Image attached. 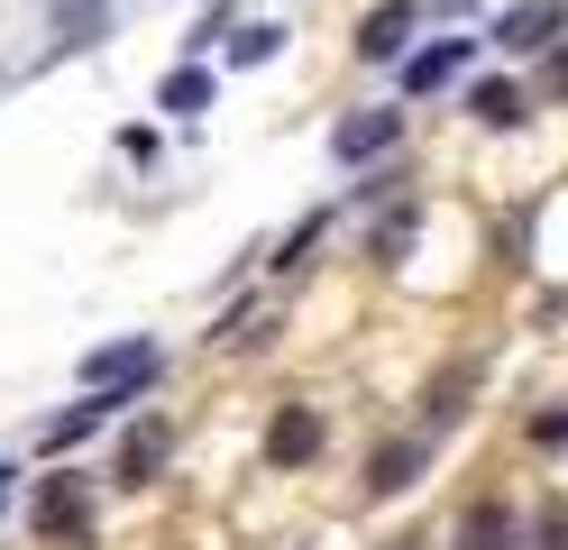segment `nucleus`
<instances>
[{"label":"nucleus","mask_w":568,"mask_h":550,"mask_svg":"<svg viewBox=\"0 0 568 550\" xmlns=\"http://www.w3.org/2000/svg\"><path fill=\"white\" fill-rule=\"evenodd\" d=\"M413 19H422L413 0H385V10H367V19H358V56H367V64H395V56L413 47Z\"/></svg>","instance_id":"nucleus-6"},{"label":"nucleus","mask_w":568,"mask_h":550,"mask_svg":"<svg viewBox=\"0 0 568 550\" xmlns=\"http://www.w3.org/2000/svg\"><path fill=\"white\" fill-rule=\"evenodd\" d=\"M541 92H550V101H568V47H550V64H541Z\"/></svg>","instance_id":"nucleus-18"},{"label":"nucleus","mask_w":568,"mask_h":550,"mask_svg":"<svg viewBox=\"0 0 568 550\" xmlns=\"http://www.w3.org/2000/svg\"><path fill=\"white\" fill-rule=\"evenodd\" d=\"M395 550H413V541H395Z\"/></svg>","instance_id":"nucleus-22"},{"label":"nucleus","mask_w":568,"mask_h":550,"mask_svg":"<svg viewBox=\"0 0 568 550\" xmlns=\"http://www.w3.org/2000/svg\"><path fill=\"white\" fill-rule=\"evenodd\" d=\"M413 230H422V211H413V202H395V211H385L376 230H367V257H385V267H395V257L413 248Z\"/></svg>","instance_id":"nucleus-14"},{"label":"nucleus","mask_w":568,"mask_h":550,"mask_svg":"<svg viewBox=\"0 0 568 550\" xmlns=\"http://www.w3.org/2000/svg\"><path fill=\"white\" fill-rule=\"evenodd\" d=\"M0 504H10V468H0Z\"/></svg>","instance_id":"nucleus-21"},{"label":"nucleus","mask_w":568,"mask_h":550,"mask_svg":"<svg viewBox=\"0 0 568 550\" xmlns=\"http://www.w3.org/2000/svg\"><path fill=\"white\" fill-rule=\"evenodd\" d=\"M422 477V440H385V450L367 459V496H404Z\"/></svg>","instance_id":"nucleus-11"},{"label":"nucleus","mask_w":568,"mask_h":550,"mask_svg":"<svg viewBox=\"0 0 568 550\" xmlns=\"http://www.w3.org/2000/svg\"><path fill=\"white\" fill-rule=\"evenodd\" d=\"M468 56H477V37H440V47H422V56L404 64V92H440V83H458V73H468Z\"/></svg>","instance_id":"nucleus-7"},{"label":"nucleus","mask_w":568,"mask_h":550,"mask_svg":"<svg viewBox=\"0 0 568 550\" xmlns=\"http://www.w3.org/2000/svg\"><path fill=\"white\" fill-rule=\"evenodd\" d=\"M432 10H468V0H432Z\"/></svg>","instance_id":"nucleus-20"},{"label":"nucleus","mask_w":568,"mask_h":550,"mask_svg":"<svg viewBox=\"0 0 568 550\" xmlns=\"http://www.w3.org/2000/svg\"><path fill=\"white\" fill-rule=\"evenodd\" d=\"M156 468H165V422H138V431L120 440V487H148Z\"/></svg>","instance_id":"nucleus-12"},{"label":"nucleus","mask_w":568,"mask_h":550,"mask_svg":"<svg viewBox=\"0 0 568 550\" xmlns=\"http://www.w3.org/2000/svg\"><path fill=\"white\" fill-rule=\"evenodd\" d=\"M148 377H156V340H111V349L83 358V386H92L101 403H138Z\"/></svg>","instance_id":"nucleus-1"},{"label":"nucleus","mask_w":568,"mask_h":550,"mask_svg":"<svg viewBox=\"0 0 568 550\" xmlns=\"http://www.w3.org/2000/svg\"><path fill=\"white\" fill-rule=\"evenodd\" d=\"M559 28H568V0H514V10L495 19V47L505 56H550Z\"/></svg>","instance_id":"nucleus-3"},{"label":"nucleus","mask_w":568,"mask_h":550,"mask_svg":"<svg viewBox=\"0 0 568 550\" xmlns=\"http://www.w3.org/2000/svg\"><path fill=\"white\" fill-rule=\"evenodd\" d=\"M523 110L531 101H523V83H505V73H486V83L468 92V120L477 129H523Z\"/></svg>","instance_id":"nucleus-10"},{"label":"nucleus","mask_w":568,"mask_h":550,"mask_svg":"<svg viewBox=\"0 0 568 550\" xmlns=\"http://www.w3.org/2000/svg\"><path fill=\"white\" fill-rule=\"evenodd\" d=\"M395 138H404V110H348V120L331 129V157H339V166H367V157H385Z\"/></svg>","instance_id":"nucleus-4"},{"label":"nucleus","mask_w":568,"mask_h":550,"mask_svg":"<svg viewBox=\"0 0 568 550\" xmlns=\"http://www.w3.org/2000/svg\"><path fill=\"white\" fill-rule=\"evenodd\" d=\"M156 110H174V120L211 110V73H202V64H174V73H165V92H156Z\"/></svg>","instance_id":"nucleus-13"},{"label":"nucleus","mask_w":568,"mask_h":550,"mask_svg":"<svg viewBox=\"0 0 568 550\" xmlns=\"http://www.w3.org/2000/svg\"><path fill=\"white\" fill-rule=\"evenodd\" d=\"M541 550H568V504H559V513H541Z\"/></svg>","instance_id":"nucleus-19"},{"label":"nucleus","mask_w":568,"mask_h":550,"mask_svg":"<svg viewBox=\"0 0 568 550\" xmlns=\"http://www.w3.org/2000/svg\"><path fill=\"white\" fill-rule=\"evenodd\" d=\"M28 523H38V541H92V504H83V477H47V487L28 496Z\"/></svg>","instance_id":"nucleus-2"},{"label":"nucleus","mask_w":568,"mask_h":550,"mask_svg":"<svg viewBox=\"0 0 568 550\" xmlns=\"http://www.w3.org/2000/svg\"><path fill=\"white\" fill-rule=\"evenodd\" d=\"M531 440H541V450H568V413H531Z\"/></svg>","instance_id":"nucleus-17"},{"label":"nucleus","mask_w":568,"mask_h":550,"mask_svg":"<svg viewBox=\"0 0 568 550\" xmlns=\"http://www.w3.org/2000/svg\"><path fill=\"white\" fill-rule=\"evenodd\" d=\"M101 422H111V403L92 394V403H74V413H55V422H47V450H74V440H92Z\"/></svg>","instance_id":"nucleus-16"},{"label":"nucleus","mask_w":568,"mask_h":550,"mask_svg":"<svg viewBox=\"0 0 568 550\" xmlns=\"http://www.w3.org/2000/svg\"><path fill=\"white\" fill-rule=\"evenodd\" d=\"M303 459H322V413H312V403H275V422H266V468H303Z\"/></svg>","instance_id":"nucleus-5"},{"label":"nucleus","mask_w":568,"mask_h":550,"mask_svg":"<svg viewBox=\"0 0 568 550\" xmlns=\"http://www.w3.org/2000/svg\"><path fill=\"white\" fill-rule=\"evenodd\" d=\"M468 394H477V367L458 358V367H440L432 377V394H422V431H449L458 413H468Z\"/></svg>","instance_id":"nucleus-8"},{"label":"nucleus","mask_w":568,"mask_h":550,"mask_svg":"<svg viewBox=\"0 0 568 550\" xmlns=\"http://www.w3.org/2000/svg\"><path fill=\"white\" fill-rule=\"evenodd\" d=\"M221 47H230V64H275V56H284V28H275V19H257V28H230Z\"/></svg>","instance_id":"nucleus-15"},{"label":"nucleus","mask_w":568,"mask_h":550,"mask_svg":"<svg viewBox=\"0 0 568 550\" xmlns=\"http://www.w3.org/2000/svg\"><path fill=\"white\" fill-rule=\"evenodd\" d=\"M523 532H514V504H468V513H458V550H514Z\"/></svg>","instance_id":"nucleus-9"}]
</instances>
